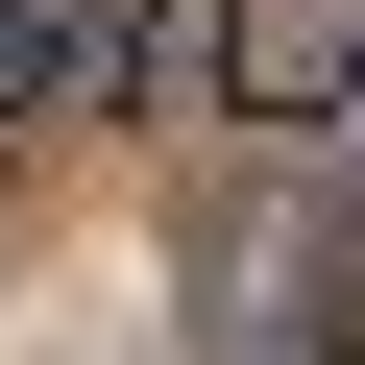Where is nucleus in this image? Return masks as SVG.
<instances>
[{
  "instance_id": "obj_1",
  "label": "nucleus",
  "mask_w": 365,
  "mask_h": 365,
  "mask_svg": "<svg viewBox=\"0 0 365 365\" xmlns=\"http://www.w3.org/2000/svg\"><path fill=\"white\" fill-rule=\"evenodd\" d=\"M220 98L244 122H341L365 98V0H220Z\"/></svg>"
},
{
  "instance_id": "obj_2",
  "label": "nucleus",
  "mask_w": 365,
  "mask_h": 365,
  "mask_svg": "<svg viewBox=\"0 0 365 365\" xmlns=\"http://www.w3.org/2000/svg\"><path fill=\"white\" fill-rule=\"evenodd\" d=\"M122 98V0H0V122H98Z\"/></svg>"
},
{
  "instance_id": "obj_3",
  "label": "nucleus",
  "mask_w": 365,
  "mask_h": 365,
  "mask_svg": "<svg viewBox=\"0 0 365 365\" xmlns=\"http://www.w3.org/2000/svg\"><path fill=\"white\" fill-rule=\"evenodd\" d=\"M317 170H341V195H365V98H341V122H317Z\"/></svg>"
},
{
  "instance_id": "obj_4",
  "label": "nucleus",
  "mask_w": 365,
  "mask_h": 365,
  "mask_svg": "<svg viewBox=\"0 0 365 365\" xmlns=\"http://www.w3.org/2000/svg\"><path fill=\"white\" fill-rule=\"evenodd\" d=\"M317 365H365V268H341V317H317Z\"/></svg>"
}]
</instances>
